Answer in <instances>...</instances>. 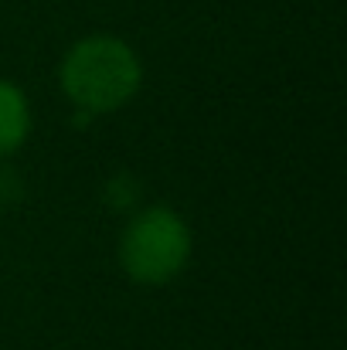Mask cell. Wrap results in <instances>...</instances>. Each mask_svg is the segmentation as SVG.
<instances>
[{
  "label": "cell",
  "mask_w": 347,
  "mask_h": 350,
  "mask_svg": "<svg viewBox=\"0 0 347 350\" xmlns=\"http://www.w3.org/2000/svg\"><path fill=\"white\" fill-rule=\"evenodd\" d=\"M58 82L82 113H113L136 96L143 82V65L123 38L89 34L65 51Z\"/></svg>",
  "instance_id": "cell-1"
},
{
  "label": "cell",
  "mask_w": 347,
  "mask_h": 350,
  "mask_svg": "<svg viewBox=\"0 0 347 350\" xmlns=\"http://www.w3.org/2000/svg\"><path fill=\"white\" fill-rule=\"evenodd\" d=\"M191 258V228L167 204L133 215L119 238L123 272L143 286L170 282Z\"/></svg>",
  "instance_id": "cell-2"
},
{
  "label": "cell",
  "mask_w": 347,
  "mask_h": 350,
  "mask_svg": "<svg viewBox=\"0 0 347 350\" xmlns=\"http://www.w3.org/2000/svg\"><path fill=\"white\" fill-rule=\"evenodd\" d=\"M27 133H31L27 96L14 82L0 79V157H10L14 150H21Z\"/></svg>",
  "instance_id": "cell-3"
}]
</instances>
